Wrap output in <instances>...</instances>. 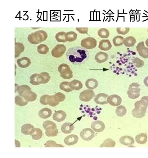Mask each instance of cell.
I'll list each match as a JSON object with an SVG mask.
<instances>
[{
    "instance_id": "1",
    "label": "cell",
    "mask_w": 148,
    "mask_h": 158,
    "mask_svg": "<svg viewBox=\"0 0 148 158\" xmlns=\"http://www.w3.org/2000/svg\"><path fill=\"white\" fill-rule=\"evenodd\" d=\"M66 55L69 61L73 64L83 63L88 60L89 57L88 50L80 46L70 48Z\"/></svg>"
},
{
    "instance_id": "2",
    "label": "cell",
    "mask_w": 148,
    "mask_h": 158,
    "mask_svg": "<svg viewBox=\"0 0 148 158\" xmlns=\"http://www.w3.org/2000/svg\"><path fill=\"white\" fill-rule=\"evenodd\" d=\"M47 32L43 30L37 31L28 35V41L32 44H37L46 40L47 38Z\"/></svg>"
},
{
    "instance_id": "3",
    "label": "cell",
    "mask_w": 148,
    "mask_h": 158,
    "mask_svg": "<svg viewBox=\"0 0 148 158\" xmlns=\"http://www.w3.org/2000/svg\"><path fill=\"white\" fill-rule=\"evenodd\" d=\"M40 102L43 105H49L53 107L56 106L60 102L58 97L56 94L53 95H44L41 97Z\"/></svg>"
},
{
    "instance_id": "4",
    "label": "cell",
    "mask_w": 148,
    "mask_h": 158,
    "mask_svg": "<svg viewBox=\"0 0 148 158\" xmlns=\"http://www.w3.org/2000/svg\"><path fill=\"white\" fill-rule=\"evenodd\" d=\"M135 108L132 111L133 116L138 118L144 117L146 114L147 107L139 101H137L134 104Z\"/></svg>"
},
{
    "instance_id": "5",
    "label": "cell",
    "mask_w": 148,
    "mask_h": 158,
    "mask_svg": "<svg viewBox=\"0 0 148 158\" xmlns=\"http://www.w3.org/2000/svg\"><path fill=\"white\" fill-rule=\"evenodd\" d=\"M44 129L46 130V134L49 137L57 136L59 133L56 124L52 121L47 120L45 121L43 124Z\"/></svg>"
},
{
    "instance_id": "6",
    "label": "cell",
    "mask_w": 148,
    "mask_h": 158,
    "mask_svg": "<svg viewBox=\"0 0 148 158\" xmlns=\"http://www.w3.org/2000/svg\"><path fill=\"white\" fill-rule=\"evenodd\" d=\"M141 91L140 85L137 83H133L129 85L127 94L130 99H135L140 96Z\"/></svg>"
},
{
    "instance_id": "7",
    "label": "cell",
    "mask_w": 148,
    "mask_h": 158,
    "mask_svg": "<svg viewBox=\"0 0 148 158\" xmlns=\"http://www.w3.org/2000/svg\"><path fill=\"white\" fill-rule=\"evenodd\" d=\"M61 76L64 79H69L73 77V73L70 67L67 64H61L58 67Z\"/></svg>"
},
{
    "instance_id": "8",
    "label": "cell",
    "mask_w": 148,
    "mask_h": 158,
    "mask_svg": "<svg viewBox=\"0 0 148 158\" xmlns=\"http://www.w3.org/2000/svg\"><path fill=\"white\" fill-rule=\"evenodd\" d=\"M97 45V41L95 38L89 37L81 40V46L86 49L91 50L95 48Z\"/></svg>"
},
{
    "instance_id": "9",
    "label": "cell",
    "mask_w": 148,
    "mask_h": 158,
    "mask_svg": "<svg viewBox=\"0 0 148 158\" xmlns=\"http://www.w3.org/2000/svg\"><path fill=\"white\" fill-rule=\"evenodd\" d=\"M66 50V47L64 44H59L52 50L51 54L54 57L59 58L63 55Z\"/></svg>"
},
{
    "instance_id": "10",
    "label": "cell",
    "mask_w": 148,
    "mask_h": 158,
    "mask_svg": "<svg viewBox=\"0 0 148 158\" xmlns=\"http://www.w3.org/2000/svg\"><path fill=\"white\" fill-rule=\"evenodd\" d=\"M96 96L95 93L91 90L87 89L82 92L79 96L80 100L84 102H89Z\"/></svg>"
},
{
    "instance_id": "11",
    "label": "cell",
    "mask_w": 148,
    "mask_h": 158,
    "mask_svg": "<svg viewBox=\"0 0 148 158\" xmlns=\"http://www.w3.org/2000/svg\"><path fill=\"white\" fill-rule=\"evenodd\" d=\"M95 133L91 128H85L82 130L80 133L81 138L86 141H89L92 140L95 136Z\"/></svg>"
},
{
    "instance_id": "12",
    "label": "cell",
    "mask_w": 148,
    "mask_h": 158,
    "mask_svg": "<svg viewBox=\"0 0 148 158\" xmlns=\"http://www.w3.org/2000/svg\"><path fill=\"white\" fill-rule=\"evenodd\" d=\"M19 95L23 98L29 95L32 92L30 87L26 85L18 86L16 89Z\"/></svg>"
},
{
    "instance_id": "13",
    "label": "cell",
    "mask_w": 148,
    "mask_h": 158,
    "mask_svg": "<svg viewBox=\"0 0 148 158\" xmlns=\"http://www.w3.org/2000/svg\"><path fill=\"white\" fill-rule=\"evenodd\" d=\"M30 83L33 85H38L41 84H46L44 77L41 73L40 74L32 75L30 77Z\"/></svg>"
},
{
    "instance_id": "14",
    "label": "cell",
    "mask_w": 148,
    "mask_h": 158,
    "mask_svg": "<svg viewBox=\"0 0 148 158\" xmlns=\"http://www.w3.org/2000/svg\"><path fill=\"white\" fill-rule=\"evenodd\" d=\"M136 48L140 56L144 58H148V48L145 47L143 42L139 43Z\"/></svg>"
},
{
    "instance_id": "15",
    "label": "cell",
    "mask_w": 148,
    "mask_h": 158,
    "mask_svg": "<svg viewBox=\"0 0 148 158\" xmlns=\"http://www.w3.org/2000/svg\"><path fill=\"white\" fill-rule=\"evenodd\" d=\"M108 103L112 106H117L122 103L121 97L117 95H113L108 97L107 99Z\"/></svg>"
},
{
    "instance_id": "16",
    "label": "cell",
    "mask_w": 148,
    "mask_h": 158,
    "mask_svg": "<svg viewBox=\"0 0 148 158\" xmlns=\"http://www.w3.org/2000/svg\"><path fill=\"white\" fill-rule=\"evenodd\" d=\"M91 128L96 132H100L103 131L105 128L104 123L100 120L93 122L91 126Z\"/></svg>"
},
{
    "instance_id": "17",
    "label": "cell",
    "mask_w": 148,
    "mask_h": 158,
    "mask_svg": "<svg viewBox=\"0 0 148 158\" xmlns=\"http://www.w3.org/2000/svg\"><path fill=\"white\" fill-rule=\"evenodd\" d=\"M108 95L104 93L97 94L94 99V101L97 104L100 105H104L108 103L107 99Z\"/></svg>"
},
{
    "instance_id": "18",
    "label": "cell",
    "mask_w": 148,
    "mask_h": 158,
    "mask_svg": "<svg viewBox=\"0 0 148 158\" xmlns=\"http://www.w3.org/2000/svg\"><path fill=\"white\" fill-rule=\"evenodd\" d=\"M109 58V55L106 52H100L95 56V59L97 63H102L106 62Z\"/></svg>"
},
{
    "instance_id": "19",
    "label": "cell",
    "mask_w": 148,
    "mask_h": 158,
    "mask_svg": "<svg viewBox=\"0 0 148 158\" xmlns=\"http://www.w3.org/2000/svg\"><path fill=\"white\" fill-rule=\"evenodd\" d=\"M79 140V137L77 135L72 134L66 137L64 139V142L68 145H72L76 144Z\"/></svg>"
},
{
    "instance_id": "20",
    "label": "cell",
    "mask_w": 148,
    "mask_h": 158,
    "mask_svg": "<svg viewBox=\"0 0 148 158\" xmlns=\"http://www.w3.org/2000/svg\"><path fill=\"white\" fill-rule=\"evenodd\" d=\"M67 114L64 111H57L53 114V119L57 122H60L64 121L67 117Z\"/></svg>"
},
{
    "instance_id": "21",
    "label": "cell",
    "mask_w": 148,
    "mask_h": 158,
    "mask_svg": "<svg viewBox=\"0 0 148 158\" xmlns=\"http://www.w3.org/2000/svg\"><path fill=\"white\" fill-rule=\"evenodd\" d=\"M98 47L102 50L108 51L111 48L112 45L109 40H102L99 42Z\"/></svg>"
},
{
    "instance_id": "22",
    "label": "cell",
    "mask_w": 148,
    "mask_h": 158,
    "mask_svg": "<svg viewBox=\"0 0 148 158\" xmlns=\"http://www.w3.org/2000/svg\"><path fill=\"white\" fill-rule=\"evenodd\" d=\"M120 143L125 146H130L134 144L135 140L132 137L129 136H125L120 138L119 139Z\"/></svg>"
},
{
    "instance_id": "23",
    "label": "cell",
    "mask_w": 148,
    "mask_h": 158,
    "mask_svg": "<svg viewBox=\"0 0 148 158\" xmlns=\"http://www.w3.org/2000/svg\"><path fill=\"white\" fill-rule=\"evenodd\" d=\"M75 129L73 124L71 123H65L61 126V131L65 134L70 133Z\"/></svg>"
},
{
    "instance_id": "24",
    "label": "cell",
    "mask_w": 148,
    "mask_h": 158,
    "mask_svg": "<svg viewBox=\"0 0 148 158\" xmlns=\"http://www.w3.org/2000/svg\"><path fill=\"white\" fill-rule=\"evenodd\" d=\"M19 66L22 68H26L29 66L31 64L30 59L26 57L19 59L17 61Z\"/></svg>"
},
{
    "instance_id": "25",
    "label": "cell",
    "mask_w": 148,
    "mask_h": 158,
    "mask_svg": "<svg viewBox=\"0 0 148 158\" xmlns=\"http://www.w3.org/2000/svg\"><path fill=\"white\" fill-rule=\"evenodd\" d=\"M35 128L32 125L27 124L23 125L21 128V132L25 135H31Z\"/></svg>"
},
{
    "instance_id": "26",
    "label": "cell",
    "mask_w": 148,
    "mask_h": 158,
    "mask_svg": "<svg viewBox=\"0 0 148 158\" xmlns=\"http://www.w3.org/2000/svg\"><path fill=\"white\" fill-rule=\"evenodd\" d=\"M52 112L51 109L45 108L41 110L39 113V115L41 118L47 119L52 115Z\"/></svg>"
},
{
    "instance_id": "27",
    "label": "cell",
    "mask_w": 148,
    "mask_h": 158,
    "mask_svg": "<svg viewBox=\"0 0 148 158\" xmlns=\"http://www.w3.org/2000/svg\"><path fill=\"white\" fill-rule=\"evenodd\" d=\"M85 84L86 87L88 88L93 90L97 87L98 83L95 79H90L86 81Z\"/></svg>"
},
{
    "instance_id": "28",
    "label": "cell",
    "mask_w": 148,
    "mask_h": 158,
    "mask_svg": "<svg viewBox=\"0 0 148 158\" xmlns=\"http://www.w3.org/2000/svg\"><path fill=\"white\" fill-rule=\"evenodd\" d=\"M135 140L138 144H144L147 143V135L145 133H140L135 136Z\"/></svg>"
},
{
    "instance_id": "29",
    "label": "cell",
    "mask_w": 148,
    "mask_h": 158,
    "mask_svg": "<svg viewBox=\"0 0 148 158\" xmlns=\"http://www.w3.org/2000/svg\"><path fill=\"white\" fill-rule=\"evenodd\" d=\"M71 87L73 90L79 91L83 87V84L79 80H73L70 82Z\"/></svg>"
},
{
    "instance_id": "30",
    "label": "cell",
    "mask_w": 148,
    "mask_h": 158,
    "mask_svg": "<svg viewBox=\"0 0 148 158\" xmlns=\"http://www.w3.org/2000/svg\"><path fill=\"white\" fill-rule=\"evenodd\" d=\"M136 42L135 39L132 36H128L125 38L124 44L126 47L133 46Z\"/></svg>"
},
{
    "instance_id": "31",
    "label": "cell",
    "mask_w": 148,
    "mask_h": 158,
    "mask_svg": "<svg viewBox=\"0 0 148 158\" xmlns=\"http://www.w3.org/2000/svg\"><path fill=\"white\" fill-rule=\"evenodd\" d=\"M116 143L114 140L111 139L105 140L103 143L101 145L100 147H114Z\"/></svg>"
},
{
    "instance_id": "32",
    "label": "cell",
    "mask_w": 148,
    "mask_h": 158,
    "mask_svg": "<svg viewBox=\"0 0 148 158\" xmlns=\"http://www.w3.org/2000/svg\"><path fill=\"white\" fill-rule=\"evenodd\" d=\"M31 135L33 139L38 140L42 137L43 132L39 128H35Z\"/></svg>"
},
{
    "instance_id": "33",
    "label": "cell",
    "mask_w": 148,
    "mask_h": 158,
    "mask_svg": "<svg viewBox=\"0 0 148 158\" xmlns=\"http://www.w3.org/2000/svg\"><path fill=\"white\" fill-rule=\"evenodd\" d=\"M77 35L75 32H69L66 34V39L67 41L72 42L75 41L77 38Z\"/></svg>"
},
{
    "instance_id": "34",
    "label": "cell",
    "mask_w": 148,
    "mask_h": 158,
    "mask_svg": "<svg viewBox=\"0 0 148 158\" xmlns=\"http://www.w3.org/2000/svg\"><path fill=\"white\" fill-rule=\"evenodd\" d=\"M60 88L61 90L66 92H69L73 91L71 87L70 82H63L60 85Z\"/></svg>"
},
{
    "instance_id": "35",
    "label": "cell",
    "mask_w": 148,
    "mask_h": 158,
    "mask_svg": "<svg viewBox=\"0 0 148 158\" xmlns=\"http://www.w3.org/2000/svg\"><path fill=\"white\" fill-rule=\"evenodd\" d=\"M66 33L64 32H59L56 34L55 38L57 41L59 42H67L66 39Z\"/></svg>"
},
{
    "instance_id": "36",
    "label": "cell",
    "mask_w": 148,
    "mask_h": 158,
    "mask_svg": "<svg viewBox=\"0 0 148 158\" xmlns=\"http://www.w3.org/2000/svg\"><path fill=\"white\" fill-rule=\"evenodd\" d=\"M125 38L121 36H117L115 37L113 39V42L115 46H122L124 44Z\"/></svg>"
},
{
    "instance_id": "37",
    "label": "cell",
    "mask_w": 148,
    "mask_h": 158,
    "mask_svg": "<svg viewBox=\"0 0 148 158\" xmlns=\"http://www.w3.org/2000/svg\"><path fill=\"white\" fill-rule=\"evenodd\" d=\"M15 102L16 104L20 106H26L28 102L20 95L16 96L15 98Z\"/></svg>"
},
{
    "instance_id": "38",
    "label": "cell",
    "mask_w": 148,
    "mask_h": 158,
    "mask_svg": "<svg viewBox=\"0 0 148 158\" xmlns=\"http://www.w3.org/2000/svg\"><path fill=\"white\" fill-rule=\"evenodd\" d=\"M98 34L101 38H107L109 36V32L107 29L105 28H101L98 30Z\"/></svg>"
},
{
    "instance_id": "39",
    "label": "cell",
    "mask_w": 148,
    "mask_h": 158,
    "mask_svg": "<svg viewBox=\"0 0 148 158\" xmlns=\"http://www.w3.org/2000/svg\"><path fill=\"white\" fill-rule=\"evenodd\" d=\"M116 112L119 117H123L126 114L127 109L125 107L121 105L117 108Z\"/></svg>"
},
{
    "instance_id": "40",
    "label": "cell",
    "mask_w": 148,
    "mask_h": 158,
    "mask_svg": "<svg viewBox=\"0 0 148 158\" xmlns=\"http://www.w3.org/2000/svg\"><path fill=\"white\" fill-rule=\"evenodd\" d=\"M37 51L40 54H45L48 53L49 51V48L45 44H41L38 46Z\"/></svg>"
},
{
    "instance_id": "41",
    "label": "cell",
    "mask_w": 148,
    "mask_h": 158,
    "mask_svg": "<svg viewBox=\"0 0 148 158\" xmlns=\"http://www.w3.org/2000/svg\"><path fill=\"white\" fill-rule=\"evenodd\" d=\"M15 58L17 57L23 51L19 49H24L23 44L21 43H15Z\"/></svg>"
},
{
    "instance_id": "42",
    "label": "cell",
    "mask_w": 148,
    "mask_h": 158,
    "mask_svg": "<svg viewBox=\"0 0 148 158\" xmlns=\"http://www.w3.org/2000/svg\"><path fill=\"white\" fill-rule=\"evenodd\" d=\"M134 65L138 68L142 67L144 65V62L143 60L138 58H135L133 61Z\"/></svg>"
},
{
    "instance_id": "43",
    "label": "cell",
    "mask_w": 148,
    "mask_h": 158,
    "mask_svg": "<svg viewBox=\"0 0 148 158\" xmlns=\"http://www.w3.org/2000/svg\"><path fill=\"white\" fill-rule=\"evenodd\" d=\"M37 97V95L35 93L32 91L29 95L25 98H24L23 99L27 102H32L36 99Z\"/></svg>"
},
{
    "instance_id": "44",
    "label": "cell",
    "mask_w": 148,
    "mask_h": 158,
    "mask_svg": "<svg viewBox=\"0 0 148 158\" xmlns=\"http://www.w3.org/2000/svg\"><path fill=\"white\" fill-rule=\"evenodd\" d=\"M130 30L129 28H117V31L118 34L125 35L128 33Z\"/></svg>"
},
{
    "instance_id": "45",
    "label": "cell",
    "mask_w": 148,
    "mask_h": 158,
    "mask_svg": "<svg viewBox=\"0 0 148 158\" xmlns=\"http://www.w3.org/2000/svg\"><path fill=\"white\" fill-rule=\"evenodd\" d=\"M76 30L80 33L81 34H88V28H76Z\"/></svg>"
},
{
    "instance_id": "46",
    "label": "cell",
    "mask_w": 148,
    "mask_h": 158,
    "mask_svg": "<svg viewBox=\"0 0 148 158\" xmlns=\"http://www.w3.org/2000/svg\"><path fill=\"white\" fill-rule=\"evenodd\" d=\"M145 85L148 87V76L146 77L143 81Z\"/></svg>"
},
{
    "instance_id": "47",
    "label": "cell",
    "mask_w": 148,
    "mask_h": 158,
    "mask_svg": "<svg viewBox=\"0 0 148 158\" xmlns=\"http://www.w3.org/2000/svg\"><path fill=\"white\" fill-rule=\"evenodd\" d=\"M141 99L145 101L148 104V96H143Z\"/></svg>"
},
{
    "instance_id": "48",
    "label": "cell",
    "mask_w": 148,
    "mask_h": 158,
    "mask_svg": "<svg viewBox=\"0 0 148 158\" xmlns=\"http://www.w3.org/2000/svg\"><path fill=\"white\" fill-rule=\"evenodd\" d=\"M146 46L148 47V38L146 40L145 42Z\"/></svg>"
},
{
    "instance_id": "49",
    "label": "cell",
    "mask_w": 148,
    "mask_h": 158,
    "mask_svg": "<svg viewBox=\"0 0 148 158\" xmlns=\"http://www.w3.org/2000/svg\"></svg>"
}]
</instances>
